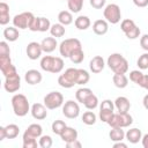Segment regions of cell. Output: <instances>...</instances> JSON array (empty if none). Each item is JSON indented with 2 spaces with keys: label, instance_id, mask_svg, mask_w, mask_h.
Listing matches in <instances>:
<instances>
[{
  "label": "cell",
  "instance_id": "obj_1",
  "mask_svg": "<svg viewBox=\"0 0 148 148\" xmlns=\"http://www.w3.org/2000/svg\"><path fill=\"white\" fill-rule=\"evenodd\" d=\"M106 65L113 73L125 74L128 71V61L120 53H112L109 56Z\"/></svg>",
  "mask_w": 148,
  "mask_h": 148
},
{
  "label": "cell",
  "instance_id": "obj_2",
  "mask_svg": "<svg viewBox=\"0 0 148 148\" xmlns=\"http://www.w3.org/2000/svg\"><path fill=\"white\" fill-rule=\"evenodd\" d=\"M10 102H12L13 111H14V113L17 117H24L31 110L30 104H29V101H28L27 96L23 95V94H15L12 97V101Z\"/></svg>",
  "mask_w": 148,
  "mask_h": 148
},
{
  "label": "cell",
  "instance_id": "obj_3",
  "mask_svg": "<svg viewBox=\"0 0 148 148\" xmlns=\"http://www.w3.org/2000/svg\"><path fill=\"white\" fill-rule=\"evenodd\" d=\"M77 74L79 68H67L58 77V83L62 88H72L74 84H77Z\"/></svg>",
  "mask_w": 148,
  "mask_h": 148
},
{
  "label": "cell",
  "instance_id": "obj_4",
  "mask_svg": "<svg viewBox=\"0 0 148 148\" xmlns=\"http://www.w3.org/2000/svg\"><path fill=\"white\" fill-rule=\"evenodd\" d=\"M79 49H82V44L77 38H67L59 45L60 56H62L64 58H69V56Z\"/></svg>",
  "mask_w": 148,
  "mask_h": 148
},
{
  "label": "cell",
  "instance_id": "obj_5",
  "mask_svg": "<svg viewBox=\"0 0 148 148\" xmlns=\"http://www.w3.org/2000/svg\"><path fill=\"white\" fill-rule=\"evenodd\" d=\"M133 123V118L128 112L121 113V112H117L113 113L112 117L110 118V120L106 123L110 127H128L130 125H132Z\"/></svg>",
  "mask_w": 148,
  "mask_h": 148
},
{
  "label": "cell",
  "instance_id": "obj_6",
  "mask_svg": "<svg viewBox=\"0 0 148 148\" xmlns=\"http://www.w3.org/2000/svg\"><path fill=\"white\" fill-rule=\"evenodd\" d=\"M103 15H104V18L109 23L117 24L118 22H120V18H121L120 7L116 3H109L105 6V8L103 10Z\"/></svg>",
  "mask_w": 148,
  "mask_h": 148
},
{
  "label": "cell",
  "instance_id": "obj_7",
  "mask_svg": "<svg viewBox=\"0 0 148 148\" xmlns=\"http://www.w3.org/2000/svg\"><path fill=\"white\" fill-rule=\"evenodd\" d=\"M64 104V96L59 91H51L44 97V105L49 110H54Z\"/></svg>",
  "mask_w": 148,
  "mask_h": 148
},
{
  "label": "cell",
  "instance_id": "obj_8",
  "mask_svg": "<svg viewBox=\"0 0 148 148\" xmlns=\"http://www.w3.org/2000/svg\"><path fill=\"white\" fill-rule=\"evenodd\" d=\"M34 18L35 16L31 12H23L13 17V24L17 29H29Z\"/></svg>",
  "mask_w": 148,
  "mask_h": 148
},
{
  "label": "cell",
  "instance_id": "obj_9",
  "mask_svg": "<svg viewBox=\"0 0 148 148\" xmlns=\"http://www.w3.org/2000/svg\"><path fill=\"white\" fill-rule=\"evenodd\" d=\"M3 88L8 92H16L21 88V77L17 73L10 74L5 77L3 82Z\"/></svg>",
  "mask_w": 148,
  "mask_h": 148
},
{
  "label": "cell",
  "instance_id": "obj_10",
  "mask_svg": "<svg viewBox=\"0 0 148 148\" xmlns=\"http://www.w3.org/2000/svg\"><path fill=\"white\" fill-rule=\"evenodd\" d=\"M62 114L68 119H75L80 114V106L76 102L69 99L62 104Z\"/></svg>",
  "mask_w": 148,
  "mask_h": 148
},
{
  "label": "cell",
  "instance_id": "obj_11",
  "mask_svg": "<svg viewBox=\"0 0 148 148\" xmlns=\"http://www.w3.org/2000/svg\"><path fill=\"white\" fill-rule=\"evenodd\" d=\"M0 69H1V73L3 74L5 77L8 76V75H10V74L17 73L16 72V67L12 64L10 56L0 54Z\"/></svg>",
  "mask_w": 148,
  "mask_h": 148
},
{
  "label": "cell",
  "instance_id": "obj_12",
  "mask_svg": "<svg viewBox=\"0 0 148 148\" xmlns=\"http://www.w3.org/2000/svg\"><path fill=\"white\" fill-rule=\"evenodd\" d=\"M27 56L29 59L31 60H37L38 58H40L42 56V45L40 43H37V42H30L28 45H27Z\"/></svg>",
  "mask_w": 148,
  "mask_h": 148
},
{
  "label": "cell",
  "instance_id": "obj_13",
  "mask_svg": "<svg viewBox=\"0 0 148 148\" xmlns=\"http://www.w3.org/2000/svg\"><path fill=\"white\" fill-rule=\"evenodd\" d=\"M31 116L37 120H43L47 117V108L42 103H35L31 106Z\"/></svg>",
  "mask_w": 148,
  "mask_h": 148
},
{
  "label": "cell",
  "instance_id": "obj_14",
  "mask_svg": "<svg viewBox=\"0 0 148 148\" xmlns=\"http://www.w3.org/2000/svg\"><path fill=\"white\" fill-rule=\"evenodd\" d=\"M24 80H25V82L28 84L35 86V84H38V83L42 82L43 76H42L39 71H37V69H29L24 74Z\"/></svg>",
  "mask_w": 148,
  "mask_h": 148
},
{
  "label": "cell",
  "instance_id": "obj_15",
  "mask_svg": "<svg viewBox=\"0 0 148 148\" xmlns=\"http://www.w3.org/2000/svg\"><path fill=\"white\" fill-rule=\"evenodd\" d=\"M43 128L39 124H31L28 126V128L23 133V138H31V139H38L42 136Z\"/></svg>",
  "mask_w": 148,
  "mask_h": 148
},
{
  "label": "cell",
  "instance_id": "obj_16",
  "mask_svg": "<svg viewBox=\"0 0 148 148\" xmlns=\"http://www.w3.org/2000/svg\"><path fill=\"white\" fill-rule=\"evenodd\" d=\"M114 108L117 109L118 112H121V113H125V112H128L130 109H131V102L127 97L125 96H120V97H117L116 101H114Z\"/></svg>",
  "mask_w": 148,
  "mask_h": 148
},
{
  "label": "cell",
  "instance_id": "obj_17",
  "mask_svg": "<svg viewBox=\"0 0 148 148\" xmlns=\"http://www.w3.org/2000/svg\"><path fill=\"white\" fill-rule=\"evenodd\" d=\"M104 66H105V62H104V59L103 57L101 56H96L94 57L90 62H89V67H90V71L95 74H98L101 73L103 69H104Z\"/></svg>",
  "mask_w": 148,
  "mask_h": 148
},
{
  "label": "cell",
  "instance_id": "obj_18",
  "mask_svg": "<svg viewBox=\"0 0 148 148\" xmlns=\"http://www.w3.org/2000/svg\"><path fill=\"white\" fill-rule=\"evenodd\" d=\"M109 22L106 20H96L92 24V31L98 35V36H103L108 32L109 30Z\"/></svg>",
  "mask_w": 148,
  "mask_h": 148
},
{
  "label": "cell",
  "instance_id": "obj_19",
  "mask_svg": "<svg viewBox=\"0 0 148 148\" xmlns=\"http://www.w3.org/2000/svg\"><path fill=\"white\" fill-rule=\"evenodd\" d=\"M125 138L126 140L130 142V143H138L141 139H142V133H141V130L136 128V127H133V128H130L126 133H125Z\"/></svg>",
  "mask_w": 148,
  "mask_h": 148
},
{
  "label": "cell",
  "instance_id": "obj_20",
  "mask_svg": "<svg viewBox=\"0 0 148 148\" xmlns=\"http://www.w3.org/2000/svg\"><path fill=\"white\" fill-rule=\"evenodd\" d=\"M40 45H42L43 52L51 53L56 50V47L58 46V43H57L56 37H46L40 42Z\"/></svg>",
  "mask_w": 148,
  "mask_h": 148
},
{
  "label": "cell",
  "instance_id": "obj_21",
  "mask_svg": "<svg viewBox=\"0 0 148 148\" xmlns=\"http://www.w3.org/2000/svg\"><path fill=\"white\" fill-rule=\"evenodd\" d=\"M60 138H61V140L65 143L66 142H69V141H74V140L77 139V131L74 127L66 126V128L64 130V132L60 134Z\"/></svg>",
  "mask_w": 148,
  "mask_h": 148
},
{
  "label": "cell",
  "instance_id": "obj_22",
  "mask_svg": "<svg viewBox=\"0 0 148 148\" xmlns=\"http://www.w3.org/2000/svg\"><path fill=\"white\" fill-rule=\"evenodd\" d=\"M3 37L8 42H15L20 37V32H18V29L16 27H8V28H5L3 30Z\"/></svg>",
  "mask_w": 148,
  "mask_h": 148
},
{
  "label": "cell",
  "instance_id": "obj_23",
  "mask_svg": "<svg viewBox=\"0 0 148 148\" xmlns=\"http://www.w3.org/2000/svg\"><path fill=\"white\" fill-rule=\"evenodd\" d=\"M9 22V6L1 1L0 2V24L6 25Z\"/></svg>",
  "mask_w": 148,
  "mask_h": 148
},
{
  "label": "cell",
  "instance_id": "obj_24",
  "mask_svg": "<svg viewBox=\"0 0 148 148\" xmlns=\"http://www.w3.org/2000/svg\"><path fill=\"white\" fill-rule=\"evenodd\" d=\"M54 58L56 57H52V56H44L42 59H40V68L45 72H50L52 73V69H53V65H54Z\"/></svg>",
  "mask_w": 148,
  "mask_h": 148
},
{
  "label": "cell",
  "instance_id": "obj_25",
  "mask_svg": "<svg viewBox=\"0 0 148 148\" xmlns=\"http://www.w3.org/2000/svg\"><path fill=\"white\" fill-rule=\"evenodd\" d=\"M109 136L113 142L123 141L125 139V132L123 127H111V131L109 132Z\"/></svg>",
  "mask_w": 148,
  "mask_h": 148
},
{
  "label": "cell",
  "instance_id": "obj_26",
  "mask_svg": "<svg viewBox=\"0 0 148 148\" xmlns=\"http://www.w3.org/2000/svg\"><path fill=\"white\" fill-rule=\"evenodd\" d=\"M74 24H75V27H76L79 30H87V29L90 27L91 22H90V18H89L88 16H86V15H80V16H77V17L75 18Z\"/></svg>",
  "mask_w": 148,
  "mask_h": 148
},
{
  "label": "cell",
  "instance_id": "obj_27",
  "mask_svg": "<svg viewBox=\"0 0 148 148\" xmlns=\"http://www.w3.org/2000/svg\"><path fill=\"white\" fill-rule=\"evenodd\" d=\"M112 81H113V84L117 87V88H126L127 84H128V79L125 74H118V73H114L113 76H112Z\"/></svg>",
  "mask_w": 148,
  "mask_h": 148
},
{
  "label": "cell",
  "instance_id": "obj_28",
  "mask_svg": "<svg viewBox=\"0 0 148 148\" xmlns=\"http://www.w3.org/2000/svg\"><path fill=\"white\" fill-rule=\"evenodd\" d=\"M58 21L62 25H69L73 22V15L69 10H61L58 14Z\"/></svg>",
  "mask_w": 148,
  "mask_h": 148
},
{
  "label": "cell",
  "instance_id": "obj_29",
  "mask_svg": "<svg viewBox=\"0 0 148 148\" xmlns=\"http://www.w3.org/2000/svg\"><path fill=\"white\" fill-rule=\"evenodd\" d=\"M5 133L6 139H15L20 133V127L16 124H9L5 126Z\"/></svg>",
  "mask_w": 148,
  "mask_h": 148
},
{
  "label": "cell",
  "instance_id": "obj_30",
  "mask_svg": "<svg viewBox=\"0 0 148 148\" xmlns=\"http://www.w3.org/2000/svg\"><path fill=\"white\" fill-rule=\"evenodd\" d=\"M65 32H66L65 25H62L61 23H54V24H52L51 28H50V34H51V36H52V37H56V38L62 37V36L65 35Z\"/></svg>",
  "mask_w": 148,
  "mask_h": 148
},
{
  "label": "cell",
  "instance_id": "obj_31",
  "mask_svg": "<svg viewBox=\"0 0 148 148\" xmlns=\"http://www.w3.org/2000/svg\"><path fill=\"white\" fill-rule=\"evenodd\" d=\"M83 105H84L88 110H94V109H96V108L98 106V98H97V96L94 95V94H90V95L84 99Z\"/></svg>",
  "mask_w": 148,
  "mask_h": 148
},
{
  "label": "cell",
  "instance_id": "obj_32",
  "mask_svg": "<svg viewBox=\"0 0 148 148\" xmlns=\"http://www.w3.org/2000/svg\"><path fill=\"white\" fill-rule=\"evenodd\" d=\"M84 0H67V6L69 12L72 13H79L83 7Z\"/></svg>",
  "mask_w": 148,
  "mask_h": 148
},
{
  "label": "cell",
  "instance_id": "obj_33",
  "mask_svg": "<svg viewBox=\"0 0 148 148\" xmlns=\"http://www.w3.org/2000/svg\"><path fill=\"white\" fill-rule=\"evenodd\" d=\"M90 94H92L91 89H89V88H80V89H77V90H76V92H75L76 101L83 104L84 99H86Z\"/></svg>",
  "mask_w": 148,
  "mask_h": 148
},
{
  "label": "cell",
  "instance_id": "obj_34",
  "mask_svg": "<svg viewBox=\"0 0 148 148\" xmlns=\"http://www.w3.org/2000/svg\"><path fill=\"white\" fill-rule=\"evenodd\" d=\"M82 123L83 124H86V125H94L95 123H96V120H97V117H96V114L92 112V111H87V112H84L83 114H82Z\"/></svg>",
  "mask_w": 148,
  "mask_h": 148
},
{
  "label": "cell",
  "instance_id": "obj_35",
  "mask_svg": "<svg viewBox=\"0 0 148 148\" xmlns=\"http://www.w3.org/2000/svg\"><path fill=\"white\" fill-rule=\"evenodd\" d=\"M66 123L64 120H54L52 123V132L57 135L60 136V134L64 132V130L66 128Z\"/></svg>",
  "mask_w": 148,
  "mask_h": 148
},
{
  "label": "cell",
  "instance_id": "obj_36",
  "mask_svg": "<svg viewBox=\"0 0 148 148\" xmlns=\"http://www.w3.org/2000/svg\"><path fill=\"white\" fill-rule=\"evenodd\" d=\"M69 59L73 64H81L84 59V52L82 49H79L76 51H74L71 56H69Z\"/></svg>",
  "mask_w": 148,
  "mask_h": 148
},
{
  "label": "cell",
  "instance_id": "obj_37",
  "mask_svg": "<svg viewBox=\"0 0 148 148\" xmlns=\"http://www.w3.org/2000/svg\"><path fill=\"white\" fill-rule=\"evenodd\" d=\"M143 76H145V74L141 72V71H132L131 73H130V80L132 81V82H134L135 84H138V86H140L141 84V82H142V80H143Z\"/></svg>",
  "mask_w": 148,
  "mask_h": 148
},
{
  "label": "cell",
  "instance_id": "obj_38",
  "mask_svg": "<svg viewBox=\"0 0 148 148\" xmlns=\"http://www.w3.org/2000/svg\"><path fill=\"white\" fill-rule=\"evenodd\" d=\"M51 28V23L50 20L46 17H38V31L40 32H45L47 30H50Z\"/></svg>",
  "mask_w": 148,
  "mask_h": 148
},
{
  "label": "cell",
  "instance_id": "obj_39",
  "mask_svg": "<svg viewBox=\"0 0 148 148\" xmlns=\"http://www.w3.org/2000/svg\"><path fill=\"white\" fill-rule=\"evenodd\" d=\"M89 79H90L89 73H88L86 69L79 68V74H77V84H86V83H88Z\"/></svg>",
  "mask_w": 148,
  "mask_h": 148
},
{
  "label": "cell",
  "instance_id": "obj_40",
  "mask_svg": "<svg viewBox=\"0 0 148 148\" xmlns=\"http://www.w3.org/2000/svg\"><path fill=\"white\" fill-rule=\"evenodd\" d=\"M135 25H136V24L134 23L133 20L126 18V20H123V21H121V23H120V29H121V31H123L124 34H126V32H128L131 29H133Z\"/></svg>",
  "mask_w": 148,
  "mask_h": 148
},
{
  "label": "cell",
  "instance_id": "obj_41",
  "mask_svg": "<svg viewBox=\"0 0 148 148\" xmlns=\"http://www.w3.org/2000/svg\"><path fill=\"white\" fill-rule=\"evenodd\" d=\"M64 69V60L60 57H56L54 58V65H53V69L52 73L53 74H58Z\"/></svg>",
  "mask_w": 148,
  "mask_h": 148
},
{
  "label": "cell",
  "instance_id": "obj_42",
  "mask_svg": "<svg viewBox=\"0 0 148 148\" xmlns=\"http://www.w3.org/2000/svg\"><path fill=\"white\" fill-rule=\"evenodd\" d=\"M38 143H39V147H42V148H50L52 146L53 141H52V138L50 135H42L39 138Z\"/></svg>",
  "mask_w": 148,
  "mask_h": 148
},
{
  "label": "cell",
  "instance_id": "obj_43",
  "mask_svg": "<svg viewBox=\"0 0 148 148\" xmlns=\"http://www.w3.org/2000/svg\"><path fill=\"white\" fill-rule=\"evenodd\" d=\"M136 65L139 66L140 69H147L148 68V52H146L139 57Z\"/></svg>",
  "mask_w": 148,
  "mask_h": 148
},
{
  "label": "cell",
  "instance_id": "obj_44",
  "mask_svg": "<svg viewBox=\"0 0 148 148\" xmlns=\"http://www.w3.org/2000/svg\"><path fill=\"white\" fill-rule=\"evenodd\" d=\"M39 143H37V139L23 138V148H37Z\"/></svg>",
  "mask_w": 148,
  "mask_h": 148
},
{
  "label": "cell",
  "instance_id": "obj_45",
  "mask_svg": "<svg viewBox=\"0 0 148 148\" xmlns=\"http://www.w3.org/2000/svg\"><path fill=\"white\" fill-rule=\"evenodd\" d=\"M99 110H108V111H113L114 110V103L110 99H104L102 101L99 105Z\"/></svg>",
  "mask_w": 148,
  "mask_h": 148
},
{
  "label": "cell",
  "instance_id": "obj_46",
  "mask_svg": "<svg viewBox=\"0 0 148 148\" xmlns=\"http://www.w3.org/2000/svg\"><path fill=\"white\" fill-rule=\"evenodd\" d=\"M140 28L138 27V25H135L133 29H131L128 32H126L125 35H126V37L128 38V39H136L139 36H140Z\"/></svg>",
  "mask_w": 148,
  "mask_h": 148
},
{
  "label": "cell",
  "instance_id": "obj_47",
  "mask_svg": "<svg viewBox=\"0 0 148 148\" xmlns=\"http://www.w3.org/2000/svg\"><path fill=\"white\" fill-rule=\"evenodd\" d=\"M114 112L113 111H108V110H99V119L103 123H108L110 120V118L112 117Z\"/></svg>",
  "mask_w": 148,
  "mask_h": 148
},
{
  "label": "cell",
  "instance_id": "obj_48",
  "mask_svg": "<svg viewBox=\"0 0 148 148\" xmlns=\"http://www.w3.org/2000/svg\"><path fill=\"white\" fill-rule=\"evenodd\" d=\"M0 54H3V56H10V49H9L7 42H5V40L0 42Z\"/></svg>",
  "mask_w": 148,
  "mask_h": 148
},
{
  "label": "cell",
  "instance_id": "obj_49",
  "mask_svg": "<svg viewBox=\"0 0 148 148\" xmlns=\"http://www.w3.org/2000/svg\"><path fill=\"white\" fill-rule=\"evenodd\" d=\"M89 2L92 6V8H95V9H102L105 6L106 0H89Z\"/></svg>",
  "mask_w": 148,
  "mask_h": 148
},
{
  "label": "cell",
  "instance_id": "obj_50",
  "mask_svg": "<svg viewBox=\"0 0 148 148\" xmlns=\"http://www.w3.org/2000/svg\"><path fill=\"white\" fill-rule=\"evenodd\" d=\"M140 46L145 51L148 52V34H145V35L141 36V38H140Z\"/></svg>",
  "mask_w": 148,
  "mask_h": 148
},
{
  "label": "cell",
  "instance_id": "obj_51",
  "mask_svg": "<svg viewBox=\"0 0 148 148\" xmlns=\"http://www.w3.org/2000/svg\"><path fill=\"white\" fill-rule=\"evenodd\" d=\"M66 147H67V148H81L82 145H81V142L76 139V140H74V141L66 142Z\"/></svg>",
  "mask_w": 148,
  "mask_h": 148
},
{
  "label": "cell",
  "instance_id": "obj_52",
  "mask_svg": "<svg viewBox=\"0 0 148 148\" xmlns=\"http://www.w3.org/2000/svg\"><path fill=\"white\" fill-rule=\"evenodd\" d=\"M133 3L136 7L143 8V7H147L148 6V0H133Z\"/></svg>",
  "mask_w": 148,
  "mask_h": 148
},
{
  "label": "cell",
  "instance_id": "obj_53",
  "mask_svg": "<svg viewBox=\"0 0 148 148\" xmlns=\"http://www.w3.org/2000/svg\"><path fill=\"white\" fill-rule=\"evenodd\" d=\"M140 87H142L143 89L148 90V75H145V76H143V80H142Z\"/></svg>",
  "mask_w": 148,
  "mask_h": 148
},
{
  "label": "cell",
  "instance_id": "obj_54",
  "mask_svg": "<svg viewBox=\"0 0 148 148\" xmlns=\"http://www.w3.org/2000/svg\"><path fill=\"white\" fill-rule=\"evenodd\" d=\"M141 142H142L143 148H148V133H147V134H145V135H142Z\"/></svg>",
  "mask_w": 148,
  "mask_h": 148
},
{
  "label": "cell",
  "instance_id": "obj_55",
  "mask_svg": "<svg viewBox=\"0 0 148 148\" xmlns=\"http://www.w3.org/2000/svg\"><path fill=\"white\" fill-rule=\"evenodd\" d=\"M113 147H114V148H119V147H121V148H126V147H127V145H126V143H124L123 141H117V142H114V143H113Z\"/></svg>",
  "mask_w": 148,
  "mask_h": 148
},
{
  "label": "cell",
  "instance_id": "obj_56",
  "mask_svg": "<svg viewBox=\"0 0 148 148\" xmlns=\"http://www.w3.org/2000/svg\"><path fill=\"white\" fill-rule=\"evenodd\" d=\"M6 139V133H5V126L0 127V141H3Z\"/></svg>",
  "mask_w": 148,
  "mask_h": 148
},
{
  "label": "cell",
  "instance_id": "obj_57",
  "mask_svg": "<svg viewBox=\"0 0 148 148\" xmlns=\"http://www.w3.org/2000/svg\"><path fill=\"white\" fill-rule=\"evenodd\" d=\"M142 104H143L145 109H146V110H148V94H147V95H145V97H143V99H142Z\"/></svg>",
  "mask_w": 148,
  "mask_h": 148
}]
</instances>
